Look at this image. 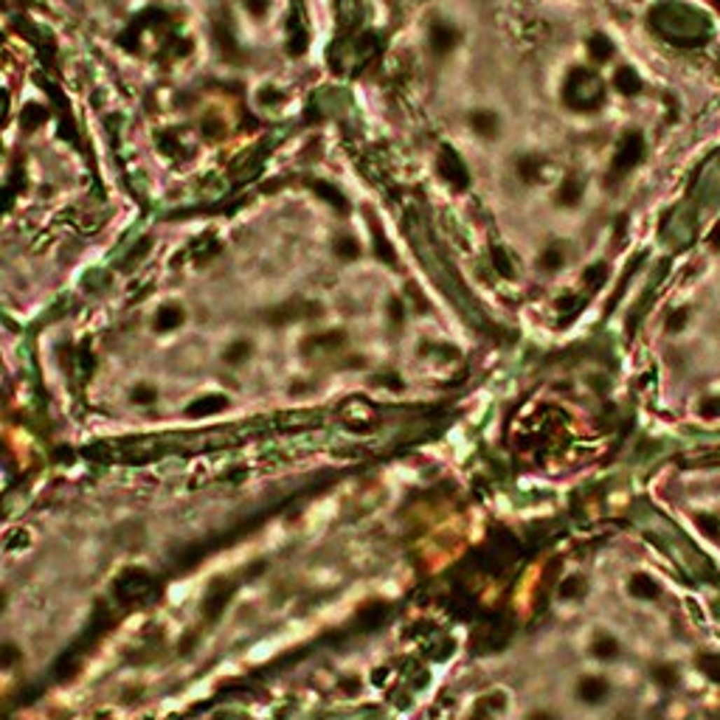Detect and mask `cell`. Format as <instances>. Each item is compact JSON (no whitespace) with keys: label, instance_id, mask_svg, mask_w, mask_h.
<instances>
[{"label":"cell","instance_id":"cell-1","mask_svg":"<svg viewBox=\"0 0 720 720\" xmlns=\"http://www.w3.org/2000/svg\"><path fill=\"white\" fill-rule=\"evenodd\" d=\"M605 99V90H602V82L594 71H586V68H574L566 79V88H563V102L572 107V110H580V113H591L602 104Z\"/></svg>","mask_w":720,"mask_h":720},{"label":"cell","instance_id":"cell-2","mask_svg":"<svg viewBox=\"0 0 720 720\" xmlns=\"http://www.w3.org/2000/svg\"><path fill=\"white\" fill-rule=\"evenodd\" d=\"M644 158V138L642 132H625L616 152H614V160H611V172H608V180L605 184L616 186L622 184V177H628Z\"/></svg>","mask_w":720,"mask_h":720},{"label":"cell","instance_id":"cell-3","mask_svg":"<svg viewBox=\"0 0 720 720\" xmlns=\"http://www.w3.org/2000/svg\"><path fill=\"white\" fill-rule=\"evenodd\" d=\"M234 591H237V583H228V580L212 583V588H209L206 597H203V614H206V619H217V616L223 614V608L228 605V600L234 597Z\"/></svg>","mask_w":720,"mask_h":720},{"label":"cell","instance_id":"cell-4","mask_svg":"<svg viewBox=\"0 0 720 720\" xmlns=\"http://www.w3.org/2000/svg\"><path fill=\"white\" fill-rule=\"evenodd\" d=\"M608 695H611V684H608V678H602V675H586V678H580V684H577V698H580L583 703H588V706L602 703Z\"/></svg>","mask_w":720,"mask_h":720},{"label":"cell","instance_id":"cell-5","mask_svg":"<svg viewBox=\"0 0 720 720\" xmlns=\"http://www.w3.org/2000/svg\"><path fill=\"white\" fill-rule=\"evenodd\" d=\"M149 583H152L149 574H144V572H138V569H130V572H124L121 580H118V597L127 600V602L135 600V597H146Z\"/></svg>","mask_w":720,"mask_h":720},{"label":"cell","instance_id":"cell-6","mask_svg":"<svg viewBox=\"0 0 720 720\" xmlns=\"http://www.w3.org/2000/svg\"><path fill=\"white\" fill-rule=\"evenodd\" d=\"M439 172H442V177L448 180V184H453L456 189H467V169H464V163L456 158V152H450V149H445L442 152V158H439Z\"/></svg>","mask_w":720,"mask_h":720},{"label":"cell","instance_id":"cell-7","mask_svg":"<svg viewBox=\"0 0 720 720\" xmlns=\"http://www.w3.org/2000/svg\"><path fill=\"white\" fill-rule=\"evenodd\" d=\"M628 591H630V597H636L642 602H653V600L661 597V588L650 574H633L628 580Z\"/></svg>","mask_w":720,"mask_h":720},{"label":"cell","instance_id":"cell-8","mask_svg":"<svg viewBox=\"0 0 720 720\" xmlns=\"http://www.w3.org/2000/svg\"><path fill=\"white\" fill-rule=\"evenodd\" d=\"M583 195H586V184H583L577 174H569L563 184H560V189H558V206L574 209V206H580Z\"/></svg>","mask_w":720,"mask_h":720},{"label":"cell","instance_id":"cell-9","mask_svg":"<svg viewBox=\"0 0 720 720\" xmlns=\"http://www.w3.org/2000/svg\"><path fill=\"white\" fill-rule=\"evenodd\" d=\"M614 88L619 90V93H625V96H639L642 93V76L633 71V68H619L616 74H614Z\"/></svg>","mask_w":720,"mask_h":720},{"label":"cell","instance_id":"cell-10","mask_svg":"<svg viewBox=\"0 0 720 720\" xmlns=\"http://www.w3.org/2000/svg\"><path fill=\"white\" fill-rule=\"evenodd\" d=\"M619 653H622V644L608 633H600L591 642V656L600 658V661H614V658H619Z\"/></svg>","mask_w":720,"mask_h":720},{"label":"cell","instance_id":"cell-11","mask_svg":"<svg viewBox=\"0 0 720 720\" xmlns=\"http://www.w3.org/2000/svg\"><path fill=\"white\" fill-rule=\"evenodd\" d=\"M459 43V34L450 29V26H445V23H436L434 29H431V46H434V51L436 54H448V51H453V46Z\"/></svg>","mask_w":720,"mask_h":720},{"label":"cell","instance_id":"cell-12","mask_svg":"<svg viewBox=\"0 0 720 720\" xmlns=\"http://www.w3.org/2000/svg\"><path fill=\"white\" fill-rule=\"evenodd\" d=\"M470 127H473L478 135H484V138H495V135H498V116L490 113V110H476V113L470 116Z\"/></svg>","mask_w":720,"mask_h":720},{"label":"cell","instance_id":"cell-13","mask_svg":"<svg viewBox=\"0 0 720 720\" xmlns=\"http://www.w3.org/2000/svg\"><path fill=\"white\" fill-rule=\"evenodd\" d=\"M518 174L523 184H537L540 174H544V158H537V155L518 158Z\"/></svg>","mask_w":720,"mask_h":720},{"label":"cell","instance_id":"cell-14","mask_svg":"<svg viewBox=\"0 0 720 720\" xmlns=\"http://www.w3.org/2000/svg\"><path fill=\"white\" fill-rule=\"evenodd\" d=\"M650 678L661 686V689H675L678 686V667L675 664H667V661H658L650 667Z\"/></svg>","mask_w":720,"mask_h":720},{"label":"cell","instance_id":"cell-15","mask_svg":"<svg viewBox=\"0 0 720 720\" xmlns=\"http://www.w3.org/2000/svg\"><path fill=\"white\" fill-rule=\"evenodd\" d=\"M563 262H566L563 248H560V245H549L544 254H540L537 268H540V270H546V273H555V270H560V268H563Z\"/></svg>","mask_w":720,"mask_h":720},{"label":"cell","instance_id":"cell-16","mask_svg":"<svg viewBox=\"0 0 720 720\" xmlns=\"http://www.w3.org/2000/svg\"><path fill=\"white\" fill-rule=\"evenodd\" d=\"M588 54H591L594 62H608V60L614 57V43H611L605 34H594V37L588 40Z\"/></svg>","mask_w":720,"mask_h":720},{"label":"cell","instance_id":"cell-17","mask_svg":"<svg viewBox=\"0 0 720 720\" xmlns=\"http://www.w3.org/2000/svg\"><path fill=\"white\" fill-rule=\"evenodd\" d=\"M228 406V400L226 397H206V400H200V403H195V406H189V417H195V420H200V417H209V414H217V411H223Z\"/></svg>","mask_w":720,"mask_h":720},{"label":"cell","instance_id":"cell-18","mask_svg":"<svg viewBox=\"0 0 720 720\" xmlns=\"http://www.w3.org/2000/svg\"><path fill=\"white\" fill-rule=\"evenodd\" d=\"M180 321H184V310H180L177 304H169V307H160V312H158V321H155V329H172V326H177Z\"/></svg>","mask_w":720,"mask_h":720},{"label":"cell","instance_id":"cell-19","mask_svg":"<svg viewBox=\"0 0 720 720\" xmlns=\"http://www.w3.org/2000/svg\"><path fill=\"white\" fill-rule=\"evenodd\" d=\"M560 597L563 600H580L583 594H586V580L580 577V574H572V577H566L563 583H560Z\"/></svg>","mask_w":720,"mask_h":720},{"label":"cell","instance_id":"cell-20","mask_svg":"<svg viewBox=\"0 0 720 720\" xmlns=\"http://www.w3.org/2000/svg\"><path fill=\"white\" fill-rule=\"evenodd\" d=\"M20 658H23V653H20V647H18L15 642H0V667L9 670V667H15Z\"/></svg>","mask_w":720,"mask_h":720},{"label":"cell","instance_id":"cell-21","mask_svg":"<svg viewBox=\"0 0 720 720\" xmlns=\"http://www.w3.org/2000/svg\"><path fill=\"white\" fill-rule=\"evenodd\" d=\"M248 354H251V343H248V340H240V343H231L223 357H226V364H242Z\"/></svg>","mask_w":720,"mask_h":720},{"label":"cell","instance_id":"cell-22","mask_svg":"<svg viewBox=\"0 0 720 720\" xmlns=\"http://www.w3.org/2000/svg\"><path fill=\"white\" fill-rule=\"evenodd\" d=\"M695 523H698V529L703 532V534H709V537H720V518H714V515H695Z\"/></svg>","mask_w":720,"mask_h":720},{"label":"cell","instance_id":"cell-23","mask_svg":"<svg viewBox=\"0 0 720 720\" xmlns=\"http://www.w3.org/2000/svg\"><path fill=\"white\" fill-rule=\"evenodd\" d=\"M602 279H605V265H594V268H588L586 276H583V282H586L588 287H600Z\"/></svg>","mask_w":720,"mask_h":720},{"label":"cell","instance_id":"cell-24","mask_svg":"<svg viewBox=\"0 0 720 720\" xmlns=\"http://www.w3.org/2000/svg\"><path fill=\"white\" fill-rule=\"evenodd\" d=\"M492 262H498V270H501V276H506V279H509V276H515V270H512V262L506 259V254H504L501 248H495V251H492Z\"/></svg>","mask_w":720,"mask_h":720},{"label":"cell","instance_id":"cell-25","mask_svg":"<svg viewBox=\"0 0 720 720\" xmlns=\"http://www.w3.org/2000/svg\"><path fill=\"white\" fill-rule=\"evenodd\" d=\"M686 310H675V312H670V318H667V332H678V329H684V324H686Z\"/></svg>","mask_w":720,"mask_h":720},{"label":"cell","instance_id":"cell-26","mask_svg":"<svg viewBox=\"0 0 720 720\" xmlns=\"http://www.w3.org/2000/svg\"><path fill=\"white\" fill-rule=\"evenodd\" d=\"M152 400H155V389H149V386H138L132 392V403H152Z\"/></svg>","mask_w":720,"mask_h":720},{"label":"cell","instance_id":"cell-27","mask_svg":"<svg viewBox=\"0 0 720 720\" xmlns=\"http://www.w3.org/2000/svg\"><path fill=\"white\" fill-rule=\"evenodd\" d=\"M526 720H560L555 712H546V709H540V712H532Z\"/></svg>","mask_w":720,"mask_h":720},{"label":"cell","instance_id":"cell-28","mask_svg":"<svg viewBox=\"0 0 720 720\" xmlns=\"http://www.w3.org/2000/svg\"><path fill=\"white\" fill-rule=\"evenodd\" d=\"M6 602H9V597H6V591H0V611L6 608Z\"/></svg>","mask_w":720,"mask_h":720},{"label":"cell","instance_id":"cell-29","mask_svg":"<svg viewBox=\"0 0 720 720\" xmlns=\"http://www.w3.org/2000/svg\"><path fill=\"white\" fill-rule=\"evenodd\" d=\"M717 242H720V228H717V231L712 234V245H717Z\"/></svg>","mask_w":720,"mask_h":720},{"label":"cell","instance_id":"cell-30","mask_svg":"<svg viewBox=\"0 0 720 720\" xmlns=\"http://www.w3.org/2000/svg\"><path fill=\"white\" fill-rule=\"evenodd\" d=\"M712 6H714V9L720 12V0H712Z\"/></svg>","mask_w":720,"mask_h":720},{"label":"cell","instance_id":"cell-31","mask_svg":"<svg viewBox=\"0 0 720 720\" xmlns=\"http://www.w3.org/2000/svg\"><path fill=\"white\" fill-rule=\"evenodd\" d=\"M476 720H478V717H476Z\"/></svg>","mask_w":720,"mask_h":720}]
</instances>
